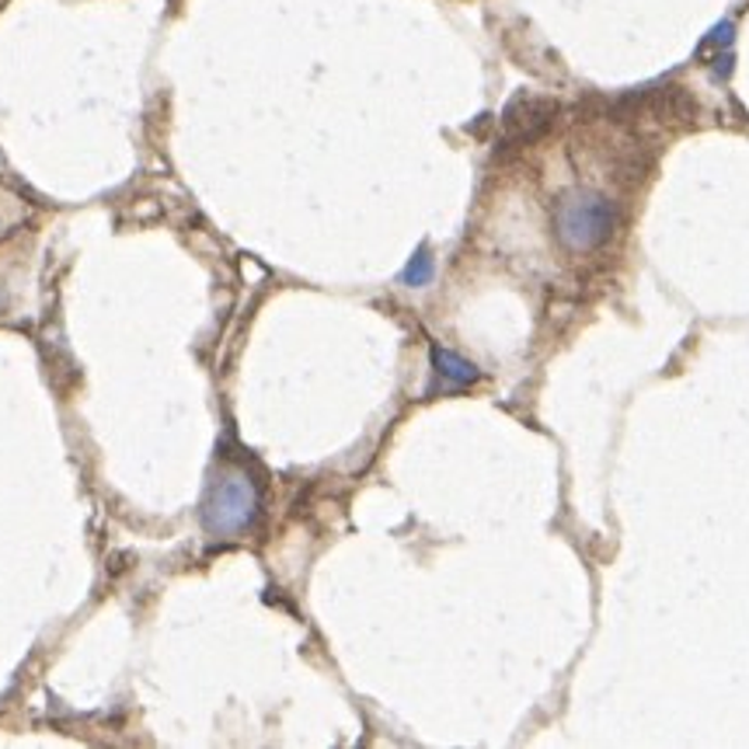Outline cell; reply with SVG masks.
Here are the masks:
<instances>
[{"label":"cell","instance_id":"6da1fadb","mask_svg":"<svg viewBox=\"0 0 749 749\" xmlns=\"http://www.w3.org/2000/svg\"><path fill=\"white\" fill-rule=\"evenodd\" d=\"M258 520V488L241 468H216L206 481L203 526L213 537H241Z\"/></svg>","mask_w":749,"mask_h":749},{"label":"cell","instance_id":"7a4b0ae2","mask_svg":"<svg viewBox=\"0 0 749 749\" xmlns=\"http://www.w3.org/2000/svg\"><path fill=\"white\" fill-rule=\"evenodd\" d=\"M555 230L572 252H593L618 230V206L599 192H572L555 210Z\"/></svg>","mask_w":749,"mask_h":749},{"label":"cell","instance_id":"3957f363","mask_svg":"<svg viewBox=\"0 0 749 749\" xmlns=\"http://www.w3.org/2000/svg\"><path fill=\"white\" fill-rule=\"evenodd\" d=\"M432 370H436V377L446 388H468L478 380L474 363L460 359L457 353H446V348H440V345H432Z\"/></svg>","mask_w":749,"mask_h":749},{"label":"cell","instance_id":"277c9868","mask_svg":"<svg viewBox=\"0 0 749 749\" xmlns=\"http://www.w3.org/2000/svg\"><path fill=\"white\" fill-rule=\"evenodd\" d=\"M429 279H432V258H429L426 247H419V252H415V258L405 265L402 282H405V287H426Z\"/></svg>","mask_w":749,"mask_h":749}]
</instances>
